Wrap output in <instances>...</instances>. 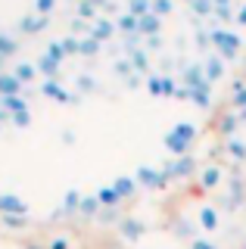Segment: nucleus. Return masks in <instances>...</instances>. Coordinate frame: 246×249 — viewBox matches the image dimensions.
<instances>
[{
    "label": "nucleus",
    "mask_w": 246,
    "mask_h": 249,
    "mask_svg": "<svg viewBox=\"0 0 246 249\" xmlns=\"http://www.w3.org/2000/svg\"><path fill=\"white\" fill-rule=\"evenodd\" d=\"M196 124L193 122H178L172 131L162 137V143H165V150L178 159V156H187L190 153V146H193V140H196Z\"/></svg>",
    "instance_id": "obj_1"
},
{
    "label": "nucleus",
    "mask_w": 246,
    "mask_h": 249,
    "mask_svg": "<svg viewBox=\"0 0 246 249\" xmlns=\"http://www.w3.org/2000/svg\"><path fill=\"white\" fill-rule=\"evenodd\" d=\"M209 41H212L215 50H218L221 59H237V53H240V44H243L230 28H212V31H209Z\"/></svg>",
    "instance_id": "obj_2"
},
{
    "label": "nucleus",
    "mask_w": 246,
    "mask_h": 249,
    "mask_svg": "<svg viewBox=\"0 0 246 249\" xmlns=\"http://www.w3.org/2000/svg\"><path fill=\"white\" fill-rule=\"evenodd\" d=\"M134 181L141 184V187H147V190H162V187L168 184V178H165V171H162V168L141 165V168L134 171Z\"/></svg>",
    "instance_id": "obj_3"
},
{
    "label": "nucleus",
    "mask_w": 246,
    "mask_h": 249,
    "mask_svg": "<svg viewBox=\"0 0 246 249\" xmlns=\"http://www.w3.org/2000/svg\"><path fill=\"white\" fill-rule=\"evenodd\" d=\"M165 178H168V181H175V178H190V175H193V171H196V159H193V156H178V159H172V162H165Z\"/></svg>",
    "instance_id": "obj_4"
},
{
    "label": "nucleus",
    "mask_w": 246,
    "mask_h": 249,
    "mask_svg": "<svg viewBox=\"0 0 246 249\" xmlns=\"http://www.w3.org/2000/svg\"><path fill=\"white\" fill-rule=\"evenodd\" d=\"M184 88L187 90H209L212 84L206 81L203 66H184Z\"/></svg>",
    "instance_id": "obj_5"
},
{
    "label": "nucleus",
    "mask_w": 246,
    "mask_h": 249,
    "mask_svg": "<svg viewBox=\"0 0 246 249\" xmlns=\"http://www.w3.org/2000/svg\"><path fill=\"white\" fill-rule=\"evenodd\" d=\"M203 72H206V81H209V84L221 81V75H225V59H221L218 53L206 56V62H203Z\"/></svg>",
    "instance_id": "obj_6"
},
{
    "label": "nucleus",
    "mask_w": 246,
    "mask_h": 249,
    "mask_svg": "<svg viewBox=\"0 0 246 249\" xmlns=\"http://www.w3.org/2000/svg\"><path fill=\"white\" fill-rule=\"evenodd\" d=\"M119 233L128 240V243H134V240H141L143 233H147V228H143L137 218H125V221H119Z\"/></svg>",
    "instance_id": "obj_7"
},
{
    "label": "nucleus",
    "mask_w": 246,
    "mask_h": 249,
    "mask_svg": "<svg viewBox=\"0 0 246 249\" xmlns=\"http://www.w3.org/2000/svg\"><path fill=\"white\" fill-rule=\"evenodd\" d=\"M159 28H162V19H159V16H153V13H147L143 19H137V35H141V37L159 35Z\"/></svg>",
    "instance_id": "obj_8"
},
{
    "label": "nucleus",
    "mask_w": 246,
    "mask_h": 249,
    "mask_svg": "<svg viewBox=\"0 0 246 249\" xmlns=\"http://www.w3.org/2000/svg\"><path fill=\"white\" fill-rule=\"evenodd\" d=\"M112 190L119 193V199H131L134 193H137V181H134V178H128V175H122V178H115V181H112Z\"/></svg>",
    "instance_id": "obj_9"
},
{
    "label": "nucleus",
    "mask_w": 246,
    "mask_h": 249,
    "mask_svg": "<svg viewBox=\"0 0 246 249\" xmlns=\"http://www.w3.org/2000/svg\"><path fill=\"white\" fill-rule=\"evenodd\" d=\"M221 168L218 165H206L203 168V175H199V187H203V190H215V187L221 184Z\"/></svg>",
    "instance_id": "obj_10"
},
{
    "label": "nucleus",
    "mask_w": 246,
    "mask_h": 249,
    "mask_svg": "<svg viewBox=\"0 0 246 249\" xmlns=\"http://www.w3.org/2000/svg\"><path fill=\"white\" fill-rule=\"evenodd\" d=\"M112 35H115V25H112L109 19H97V22H94V28H90V37H97L100 44H103V41H109Z\"/></svg>",
    "instance_id": "obj_11"
},
{
    "label": "nucleus",
    "mask_w": 246,
    "mask_h": 249,
    "mask_svg": "<svg viewBox=\"0 0 246 249\" xmlns=\"http://www.w3.org/2000/svg\"><path fill=\"white\" fill-rule=\"evenodd\" d=\"M237 128H240V115H237V112H228L225 119L218 122V134H221V137H228V140L234 137V131H237Z\"/></svg>",
    "instance_id": "obj_12"
},
{
    "label": "nucleus",
    "mask_w": 246,
    "mask_h": 249,
    "mask_svg": "<svg viewBox=\"0 0 246 249\" xmlns=\"http://www.w3.org/2000/svg\"><path fill=\"white\" fill-rule=\"evenodd\" d=\"M199 224H203V231H218V212H215L212 206H203L199 209Z\"/></svg>",
    "instance_id": "obj_13"
},
{
    "label": "nucleus",
    "mask_w": 246,
    "mask_h": 249,
    "mask_svg": "<svg viewBox=\"0 0 246 249\" xmlns=\"http://www.w3.org/2000/svg\"><path fill=\"white\" fill-rule=\"evenodd\" d=\"M44 93H47V97H53V100H59V103H75V97H72L69 90H63L56 81H47V84H44Z\"/></svg>",
    "instance_id": "obj_14"
},
{
    "label": "nucleus",
    "mask_w": 246,
    "mask_h": 249,
    "mask_svg": "<svg viewBox=\"0 0 246 249\" xmlns=\"http://www.w3.org/2000/svg\"><path fill=\"white\" fill-rule=\"evenodd\" d=\"M128 62L134 66V72H147L150 69V56H147V50H141V47L128 53Z\"/></svg>",
    "instance_id": "obj_15"
},
{
    "label": "nucleus",
    "mask_w": 246,
    "mask_h": 249,
    "mask_svg": "<svg viewBox=\"0 0 246 249\" xmlns=\"http://www.w3.org/2000/svg\"><path fill=\"white\" fill-rule=\"evenodd\" d=\"M128 13L134 19H143L147 13H153V0H128Z\"/></svg>",
    "instance_id": "obj_16"
},
{
    "label": "nucleus",
    "mask_w": 246,
    "mask_h": 249,
    "mask_svg": "<svg viewBox=\"0 0 246 249\" xmlns=\"http://www.w3.org/2000/svg\"><path fill=\"white\" fill-rule=\"evenodd\" d=\"M228 153H230V159L243 162V159H246V140H240V137H230V140H228Z\"/></svg>",
    "instance_id": "obj_17"
},
{
    "label": "nucleus",
    "mask_w": 246,
    "mask_h": 249,
    "mask_svg": "<svg viewBox=\"0 0 246 249\" xmlns=\"http://www.w3.org/2000/svg\"><path fill=\"white\" fill-rule=\"evenodd\" d=\"M41 28H47V16H28V19H22V31H28V35H35V31H41Z\"/></svg>",
    "instance_id": "obj_18"
},
{
    "label": "nucleus",
    "mask_w": 246,
    "mask_h": 249,
    "mask_svg": "<svg viewBox=\"0 0 246 249\" xmlns=\"http://www.w3.org/2000/svg\"><path fill=\"white\" fill-rule=\"evenodd\" d=\"M230 103H234L237 112L246 106V81H234V97H230Z\"/></svg>",
    "instance_id": "obj_19"
},
{
    "label": "nucleus",
    "mask_w": 246,
    "mask_h": 249,
    "mask_svg": "<svg viewBox=\"0 0 246 249\" xmlns=\"http://www.w3.org/2000/svg\"><path fill=\"white\" fill-rule=\"evenodd\" d=\"M190 103H196L199 109H209L212 106V90H190Z\"/></svg>",
    "instance_id": "obj_20"
},
{
    "label": "nucleus",
    "mask_w": 246,
    "mask_h": 249,
    "mask_svg": "<svg viewBox=\"0 0 246 249\" xmlns=\"http://www.w3.org/2000/svg\"><path fill=\"white\" fill-rule=\"evenodd\" d=\"M190 13H193V16H212L215 3H212V0H193V3H190Z\"/></svg>",
    "instance_id": "obj_21"
},
{
    "label": "nucleus",
    "mask_w": 246,
    "mask_h": 249,
    "mask_svg": "<svg viewBox=\"0 0 246 249\" xmlns=\"http://www.w3.org/2000/svg\"><path fill=\"white\" fill-rule=\"evenodd\" d=\"M97 199H100V206H119V202H122L119 193H115L112 187H103V190L97 193Z\"/></svg>",
    "instance_id": "obj_22"
},
{
    "label": "nucleus",
    "mask_w": 246,
    "mask_h": 249,
    "mask_svg": "<svg viewBox=\"0 0 246 249\" xmlns=\"http://www.w3.org/2000/svg\"><path fill=\"white\" fill-rule=\"evenodd\" d=\"M0 90H3L6 97H16V90H19V78H10V75H0Z\"/></svg>",
    "instance_id": "obj_23"
},
{
    "label": "nucleus",
    "mask_w": 246,
    "mask_h": 249,
    "mask_svg": "<svg viewBox=\"0 0 246 249\" xmlns=\"http://www.w3.org/2000/svg\"><path fill=\"white\" fill-rule=\"evenodd\" d=\"M119 31H125V35H134V31H137V19H134L131 13H122L119 16Z\"/></svg>",
    "instance_id": "obj_24"
},
{
    "label": "nucleus",
    "mask_w": 246,
    "mask_h": 249,
    "mask_svg": "<svg viewBox=\"0 0 246 249\" xmlns=\"http://www.w3.org/2000/svg\"><path fill=\"white\" fill-rule=\"evenodd\" d=\"M100 50V41H97V37H84V41H78V53H84V56H94V53Z\"/></svg>",
    "instance_id": "obj_25"
},
{
    "label": "nucleus",
    "mask_w": 246,
    "mask_h": 249,
    "mask_svg": "<svg viewBox=\"0 0 246 249\" xmlns=\"http://www.w3.org/2000/svg\"><path fill=\"white\" fill-rule=\"evenodd\" d=\"M172 10H175V0H153V16H159V19L168 16Z\"/></svg>",
    "instance_id": "obj_26"
},
{
    "label": "nucleus",
    "mask_w": 246,
    "mask_h": 249,
    "mask_svg": "<svg viewBox=\"0 0 246 249\" xmlns=\"http://www.w3.org/2000/svg\"><path fill=\"white\" fill-rule=\"evenodd\" d=\"M147 90L153 97H162V75H150L147 78Z\"/></svg>",
    "instance_id": "obj_27"
},
{
    "label": "nucleus",
    "mask_w": 246,
    "mask_h": 249,
    "mask_svg": "<svg viewBox=\"0 0 246 249\" xmlns=\"http://www.w3.org/2000/svg\"><path fill=\"white\" fill-rule=\"evenodd\" d=\"M115 75H122V78H131V75H134V66H131L128 59H119V62H115Z\"/></svg>",
    "instance_id": "obj_28"
},
{
    "label": "nucleus",
    "mask_w": 246,
    "mask_h": 249,
    "mask_svg": "<svg viewBox=\"0 0 246 249\" xmlns=\"http://www.w3.org/2000/svg\"><path fill=\"white\" fill-rule=\"evenodd\" d=\"M94 13H97V3H94V0H81V6H78V16H81V19H90Z\"/></svg>",
    "instance_id": "obj_29"
},
{
    "label": "nucleus",
    "mask_w": 246,
    "mask_h": 249,
    "mask_svg": "<svg viewBox=\"0 0 246 249\" xmlns=\"http://www.w3.org/2000/svg\"><path fill=\"white\" fill-rule=\"evenodd\" d=\"M10 53H16V41L0 35V56H10Z\"/></svg>",
    "instance_id": "obj_30"
},
{
    "label": "nucleus",
    "mask_w": 246,
    "mask_h": 249,
    "mask_svg": "<svg viewBox=\"0 0 246 249\" xmlns=\"http://www.w3.org/2000/svg\"><path fill=\"white\" fill-rule=\"evenodd\" d=\"M172 93H178V84L172 75H162V97H172Z\"/></svg>",
    "instance_id": "obj_31"
},
{
    "label": "nucleus",
    "mask_w": 246,
    "mask_h": 249,
    "mask_svg": "<svg viewBox=\"0 0 246 249\" xmlns=\"http://www.w3.org/2000/svg\"><path fill=\"white\" fill-rule=\"evenodd\" d=\"M97 209H100V199H97V196H88V199H81V212H84V215H94Z\"/></svg>",
    "instance_id": "obj_32"
},
{
    "label": "nucleus",
    "mask_w": 246,
    "mask_h": 249,
    "mask_svg": "<svg viewBox=\"0 0 246 249\" xmlns=\"http://www.w3.org/2000/svg\"><path fill=\"white\" fill-rule=\"evenodd\" d=\"M56 66H59V62H53L47 53H44V59H41V72H44V75H56Z\"/></svg>",
    "instance_id": "obj_33"
},
{
    "label": "nucleus",
    "mask_w": 246,
    "mask_h": 249,
    "mask_svg": "<svg viewBox=\"0 0 246 249\" xmlns=\"http://www.w3.org/2000/svg\"><path fill=\"white\" fill-rule=\"evenodd\" d=\"M16 78H19V81H32V78H35V66H19Z\"/></svg>",
    "instance_id": "obj_34"
},
{
    "label": "nucleus",
    "mask_w": 246,
    "mask_h": 249,
    "mask_svg": "<svg viewBox=\"0 0 246 249\" xmlns=\"http://www.w3.org/2000/svg\"><path fill=\"white\" fill-rule=\"evenodd\" d=\"M190 249H218V246H215V243H212V240H203V237H193V240H190Z\"/></svg>",
    "instance_id": "obj_35"
},
{
    "label": "nucleus",
    "mask_w": 246,
    "mask_h": 249,
    "mask_svg": "<svg viewBox=\"0 0 246 249\" xmlns=\"http://www.w3.org/2000/svg\"><path fill=\"white\" fill-rule=\"evenodd\" d=\"M3 103L10 106V109H16V112H25V103H22L19 97H3Z\"/></svg>",
    "instance_id": "obj_36"
},
{
    "label": "nucleus",
    "mask_w": 246,
    "mask_h": 249,
    "mask_svg": "<svg viewBox=\"0 0 246 249\" xmlns=\"http://www.w3.org/2000/svg\"><path fill=\"white\" fill-rule=\"evenodd\" d=\"M59 47H63V53H78V41H75V37H66Z\"/></svg>",
    "instance_id": "obj_37"
},
{
    "label": "nucleus",
    "mask_w": 246,
    "mask_h": 249,
    "mask_svg": "<svg viewBox=\"0 0 246 249\" xmlns=\"http://www.w3.org/2000/svg\"><path fill=\"white\" fill-rule=\"evenodd\" d=\"M0 206H3V209H19V212H22V202L16 196H3V199H0Z\"/></svg>",
    "instance_id": "obj_38"
},
{
    "label": "nucleus",
    "mask_w": 246,
    "mask_h": 249,
    "mask_svg": "<svg viewBox=\"0 0 246 249\" xmlns=\"http://www.w3.org/2000/svg\"><path fill=\"white\" fill-rule=\"evenodd\" d=\"M78 206H81V196H78V193L72 190V193L66 196V209H78Z\"/></svg>",
    "instance_id": "obj_39"
},
{
    "label": "nucleus",
    "mask_w": 246,
    "mask_h": 249,
    "mask_svg": "<svg viewBox=\"0 0 246 249\" xmlns=\"http://www.w3.org/2000/svg\"><path fill=\"white\" fill-rule=\"evenodd\" d=\"M53 3H56V0H37V13H41V16H47V13L53 10Z\"/></svg>",
    "instance_id": "obj_40"
},
{
    "label": "nucleus",
    "mask_w": 246,
    "mask_h": 249,
    "mask_svg": "<svg viewBox=\"0 0 246 249\" xmlns=\"http://www.w3.org/2000/svg\"><path fill=\"white\" fill-rule=\"evenodd\" d=\"M78 88H81V90H94V88H97V81L84 75V78H78Z\"/></svg>",
    "instance_id": "obj_41"
},
{
    "label": "nucleus",
    "mask_w": 246,
    "mask_h": 249,
    "mask_svg": "<svg viewBox=\"0 0 246 249\" xmlns=\"http://www.w3.org/2000/svg\"><path fill=\"white\" fill-rule=\"evenodd\" d=\"M196 44L203 47V50H209V44H212V41H209V35H206V31H196Z\"/></svg>",
    "instance_id": "obj_42"
},
{
    "label": "nucleus",
    "mask_w": 246,
    "mask_h": 249,
    "mask_svg": "<svg viewBox=\"0 0 246 249\" xmlns=\"http://www.w3.org/2000/svg\"><path fill=\"white\" fill-rule=\"evenodd\" d=\"M215 16H218L221 22H228L230 19V6H215Z\"/></svg>",
    "instance_id": "obj_43"
},
{
    "label": "nucleus",
    "mask_w": 246,
    "mask_h": 249,
    "mask_svg": "<svg viewBox=\"0 0 246 249\" xmlns=\"http://www.w3.org/2000/svg\"><path fill=\"white\" fill-rule=\"evenodd\" d=\"M143 44H147L150 50H156V47L162 44V37H159V35H153V37H143Z\"/></svg>",
    "instance_id": "obj_44"
},
{
    "label": "nucleus",
    "mask_w": 246,
    "mask_h": 249,
    "mask_svg": "<svg viewBox=\"0 0 246 249\" xmlns=\"http://www.w3.org/2000/svg\"><path fill=\"white\" fill-rule=\"evenodd\" d=\"M50 249H69V243H66L63 237H59V240H53V243H50Z\"/></svg>",
    "instance_id": "obj_45"
},
{
    "label": "nucleus",
    "mask_w": 246,
    "mask_h": 249,
    "mask_svg": "<svg viewBox=\"0 0 246 249\" xmlns=\"http://www.w3.org/2000/svg\"><path fill=\"white\" fill-rule=\"evenodd\" d=\"M237 22H240V25H246V3L237 10Z\"/></svg>",
    "instance_id": "obj_46"
},
{
    "label": "nucleus",
    "mask_w": 246,
    "mask_h": 249,
    "mask_svg": "<svg viewBox=\"0 0 246 249\" xmlns=\"http://www.w3.org/2000/svg\"><path fill=\"white\" fill-rule=\"evenodd\" d=\"M16 124H28V112H16Z\"/></svg>",
    "instance_id": "obj_47"
},
{
    "label": "nucleus",
    "mask_w": 246,
    "mask_h": 249,
    "mask_svg": "<svg viewBox=\"0 0 246 249\" xmlns=\"http://www.w3.org/2000/svg\"><path fill=\"white\" fill-rule=\"evenodd\" d=\"M215 6H230V0H212Z\"/></svg>",
    "instance_id": "obj_48"
},
{
    "label": "nucleus",
    "mask_w": 246,
    "mask_h": 249,
    "mask_svg": "<svg viewBox=\"0 0 246 249\" xmlns=\"http://www.w3.org/2000/svg\"><path fill=\"white\" fill-rule=\"evenodd\" d=\"M237 115H240V122H246V106L240 109V112H237Z\"/></svg>",
    "instance_id": "obj_49"
},
{
    "label": "nucleus",
    "mask_w": 246,
    "mask_h": 249,
    "mask_svg": "<svg viewBox=\"0 0 246 249\" xmlns=\"http://www.w3.org/2000/svg\"><path fill=\"white\" fill-rule=\"evenodd\" d=\"M187 3H193V0H187Z\"/></svg>",
    "instance_id": "obj_50"
},
{
    "label": "nucleus",
    "mask_w": 246,
    "mask_h": 249,
    "mask_svg": "<svg viewBox=\"0 0 246 249\" xmlns=\"http://www.w3.org/2000/svg\"><path fill=\"white\" fill-rule=\"evenodd\" d=\"M243 249H246V243H243Z\"/></svg>",
    "instance_id": "obj_51"
}]
</instances>
